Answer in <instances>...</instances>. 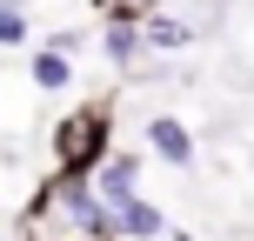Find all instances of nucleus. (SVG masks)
<instances>
[{"label": "nucleus", "mask_w": 254, "mask_h": 241, "mask_svg": "<svg viewBox=\"0 0 254 241\" xmlns=\"http://www.w3.org/2000/svg\"><path fill=\"white\" fill-rule=\"evenodd\" d=\"M107 141H114V107L107 101H80L74 114L54 127V167H61L54 181H67V188L94 181L101 161H107Z\"/></svg>", "instance_id": "nucleus-1"}, {"label": "nucleus", "mask_w": 254, "mask_h": 241, "mask_svg": "<svg viewBox=\"0 0 254 241\" xmlns=\"http://www.w3.org/2000/svg\"><path fill=\"white\" fill-rule=\"evenodd\" d=\"M147 148L167 167H194V127L174 121V114H147Z\"/></svg>", "instance_id": "nucleus-2"}, {"label": "nucleus", "mask_w": 254, "mask_h": 241, "mask_svg": "<svg viewBox=\"0 0 254 241\" xmlns=\"http://www.w3.org/2000/svg\"><path fill=\"white\" fill-rule=\"evenodd\" d=\"M134 181H140V154H107L101 174H94V201H101V208L134 201Z\"/></svg>", "instance_id": "nucleus-3"}, {"label": "nucleus", "mask_w": 254, "mask_h": 241, "mask_svg": "<svg viewBox=\"0 0 254 241\" xmlns=\"http://www.w3.org/2000/svg\"><path fill=\"white\" fill-rule=\"evenodd\" d=\"M114 228H121V241H161V235H167V215H161V201L134 194V201L114 208Z\"/></svg>", "instance_id": "nucleus-4"}, {"label": "nucleus", "mask_w": 254, "mask_h": 241, "mask_svg": "<svg viewBox=\"0 0 254 241\" xmlns=\"http://www.w3.org/2000/svg\"><path fill=\"white\" fill-rule=\"evenodd\" d=\"M27 74H34V87H40V94H67V87H74V54L40 47L34 61H27Z\"/></svg>", "instance_id": "nucleus-5"}, {"label": "nucleus", "mask_w": 254, "mask_h": 241, "mask_svg": "<svg viewBox=\"0 0 254 241\" xmlns=\"http://www.w3.org/2000/svg\"><path fill=\"white\" fill-rule=\"evenodd\" d=\"M140 40H147L154 54H181V47H194V27L167 20V13H147V20H140Z\"/></svg>", "instance_id": "nucleus-6"}, {"label": "nucleus", "mask_w": 254, "mask_h": 241, "mask_svg": "<svg viewBox=\"0 0 254 241\" xmlns=\"http://www.w3.org/2000/svg\"><path fill=\"white\" fill-rule=\"evenodd\" d=\"M140 47H147V40H140L134 20H114V27H107V61H114V67H134Z\"/></svg>", "instance_id": "nucleus-7"}, {"label": "nucleus", "mask_w": 254, "mask_h": 241, "mask_svg": "<svg viewBox=\"0 0 254 241\" xmlns=\"http://www.w3.org/2000/svg\"><path fill=\"white\" fill-rule=\"evenodd\" d=\"M20 40H27V7L0 0V47H20Z\"/></svg>", "instance_id": "nucleus-8"}, {"label": "nucleus", "mask_w": 254, "mask_h": 241, "mask_svg": "<svg viewBox=\"0 0 254 241\" xmlns=\"http://www.w3.org/2000/svg\"><path fill=\"white\" fill-rule=\"evenodd\" d=\"M161 241H188V235H174V228H167V235H161Z\"/></svg>", "instance_id": "nucleus-9"}]
</instances>
